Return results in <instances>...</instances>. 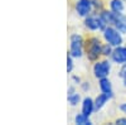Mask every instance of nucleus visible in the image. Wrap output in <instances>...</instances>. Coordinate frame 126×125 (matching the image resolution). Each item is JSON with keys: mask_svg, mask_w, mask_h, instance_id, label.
<instances>
[{"mask_svg": "<svg viewBox=\"0 0 126 125\" xmlns=\"http://www.w3.org/2000/svg\"><path fill=\"white\" fill-rule=\"evenodd\" d=\"M102 53V46L98 38H91L87 43V56L91 61H94L98 58V56Z\"/></svg>", "mask_w": 126, "mask_h": 125, "instance_id": "obj_1", "label": "nucleus"}, {"mask_svg": "<svg viewBox=\"0 0 126 125\" xmlns=\"http://www.w3.org/2000/svg\"><path fill=\"white\" fill-rule=\"evenodd\" d=\"M120 30L115 29V28H105L103 30V37L105 39L107 40V43L110 46H120L121 42H122V38H121V34L119 33Z\"/></svg>", "mask_w": 126, "mask_h": 125, "instance_id": "obj_2", "label": "nucleus"}, {"mask_svg": "<svg viewBox=\"0 0 126 125\" xmlns=\"http://www.w3.org/2000/svg\"><path fill=\"white\" fill-rule=\"evenodd\" d=\"M82 48H83L82 37L78 34H73L71 37V48H69V53L72 54V57H81Z\"/></svg>", "mask_w": 126, "mask_h": 125, "instance_id": "obj_3", "label": "nucleus"}, {"mask_svg": "<svg viewBox=\"0 0 126 125\" xmlns=\"http://www.w3.org/2000/svg\"><path fill=\"white\" fill-rule=\"evenodd\" d=\"M93 73L97 78H103L110 73V63L107 61L97 62L93 67Z\"/></svg>", "mask_w": 126, "mask_h": 125, "instance_id": "obj_4", "label": "nucleus"}, {"mask_svg": "<svg viewBox=\"0 0 126 125\" xmlns=\"http://www.w3.org/2000/svg\"><path fill=\"white\" fill-rule=\"evenodd\" d=\"M106 24V22L103 20L102 15L97 17V15H91L86 19V27L91 30H97V29H102Z\"/></svg>", "mask_w": 126, "mask_h": 125, "instance_id": "obj_5", "label": "nucleus"}, {"mask_svg": "<svg viewBox=\"0 0 126 125\" xmlns=\"http://www.w3.org/2000/svg\"><path fill=\"white\" fill-rule=\"evenodd\" d=\"M91 9H92L91 0H78L76 3V10L81 17L88 15L91 13Z\"/></svg>", "mask_w": 126, "mask_h": 125, "instance_id": "obj_6", "label": "nucleus"}, {"mask_svg": "<svg viewBox=\"0 0 126 125\" xmlns=\"http://www.w3.org/2000/svg\"><path fill=\"white\" fill-rule=\"evenodd\" d=\"M112 59L116 63H126V48L117 47L112 52Z\"/></svg>", "mask_w": 126, "mask_h": 125, "instance_id": "obj_7", "label": "nucleus"}, {"mask_svg": "<svg viewBox=\"0 0 126 125\" xmlns=\"http://www.w3.org/2000/svg\"><path fill=\"white\" fill-rule=\"evenodd\" d=\"M111 96H112L111 92H103L102 95H100V96L96 99V101H94V109L100 110V109L105 105V104H106V101H107Z\"/></svg>", "mask_w": 126, "mask_h": 125, "instance_id": "obj_8", "label": "nucleus"}, {"mask_svg": "<svg viewBox=\"0 0 126 125\" xmlns=\"http://www.w3.org/2000/svg\"><path fill=\"white\" fill-rule=\"evenodd\" d=\"M94 109V104L93 101L90 99V97H86L85 100H83V104H82V112L85 114V115L90 116L91 115V112L93 111Z\"/></svg>", "mask_w": 126, "mask_h": 125, "instance_id": "obj_9", "label": "nucleus"}, {"mask_svg": "<svg viewBox=\"0 0 126 125\" xmlns=\"http://www.w3.org/2000/svg\"><path fill=\"white\" fill-rule=\"evenodd\" d=\"M110 5H111L112 12H115V13H121L124 10V4L121 0H112Z\"/></svg>", "mask_w": 126, "mask_h": 125, "instance_id": "obj_10", "label": "nucleus"}, {"mask_svg": "<svg viewBox=\"0 0 126 125\" xmlns=\"http://www.w3.org/2000/svg\"><path fill=\"white\" fill-rule=\"evenodd\" d=\"M100 87H101L102 92H111V82L106 77H103L100 81Z\"/></svg>", "mask_w": 126, "mask_h": 125, "instance_id": "obj_11", "label": "nucleus"}, {"mask_svg": "<svg viewBox=\"0 0 126 125\" xmlns=\"http://www.w3.org/2000/svg\"><path fill=\"white\" fill-rule=\"evenodd\" d=\"M75 121H76V124H82V125H86V124H91V121H90L88 116H87V115H85V114H83V112L76 116Z\"/></svg>", "mask_w": 126, "mask_h": 125, "instance_id": "obj_12", "label": "nucleus"}, {"mask_svg": "<svg viewBox=\"0 0 126 125\" xmlns=\"http://www.w3.org/2000/svg\"><path fill=\"white\" fill-rule=\"evenodd\" d=\"M79 100H81V97H79L78 93H76V92H72V93H69V95H68V102L71 104L72 106L77 105V104L79 102Z\"/></svg>", "mask_w": 126, "mask_h": 125, "instance_id": "obj_13", "label": "nucleus"}, {"mask_svg": "<svg viewBox=\"0 0 126 125\" xmlns=\"http://www.w3.org/2000/svg\"><path fill=\"white\" fill-rule=\"evenodd\" d=\"M72 68H73V62H72V58L68 56V57H67V71L71 72Z\"/></svg>", "mask_w": 126, "mask_h": 125, "instance_id": "obj_14", "label": "nucleus"}, {"mask_svg": "<svg viewBox=\"0 0 126 125\" xmlns=\"http://www.w3.org/2000/svg\"><path fill=\"white\" fill-rule=\"evenodd\" d=\"M102 53H103L105 56H107V54L111 53V48L109 47V44H107V46H105V47H102Z\"/></svg>", "mask_w": 126, "mask_h": 125, "instance_id": "obj_15", "label": "nucleus"}, {"mask_svg": "<svg viewBox=\"0 0 126 125\" xmlns=\"http://www.w3.org/2000/svg\"><path fill=\"white\" fill-rule=\"evenodd\" d=\"M120 77L126 78V63L122 66V68H121V71H120Z\"/></svg>", "mask_w": 126, "mask_h": 125, "instance_id": "obj_16", "label": "nucleus"}, {"mask_svg": "<svg viewBox=\"0 0 126 125\" xmlns=\"http://www.w3.org/2000/svg\"><path fill=\"white\" fill-rule=\"evenodd\" d=\"M116 124H122V125H126V119H117V120H116Z\"/></svg>", "mask_w": 126, "mask_h": 125, "instance_id": "obj_17", "label": "nucleus"}, {"mask_svg": "<svg viewBox=\"0 0 126 125\" xmlns=\"http://www.w3.org/2000/svg\"><path fill=\"white\" fill-rule=\"evenodd\" d=\"M120 109H121V110H122L124 112H126V104H124V105H121V106H120Z\"/></svg>", "mask_w": 126, "mask_h": 125, "instance_id": "obj_18", "label": "nucleus"}, {"mask_svg": "<svg viewBox=\"0 0 126 125\" xmlns=\"http://www.w3.org/2000/svg\"><path fill=\"white\" fill-rule=\"evenodd\" d=\"M124 83H125V86H126V78H125V81H124Z\"/></svg>", "mask_w": 126, "mask_h": 125, "instance_id": "obj_19", "label": "nucleus"}]
</instances>
